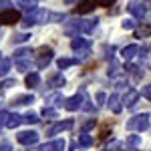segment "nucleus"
Segmentation results:
<instances>
[{
	"label": "nucleus",
	"mask_w": 151,
	"mask_h": 151,
	"mask_svg": "<svg viewBox=\"0 0 151 151\" xmlns=\"http://www.w3.org/2000/svg\"><path fill=\"white\" fill-rule=\"evenodd\" d=\"M48 14H50V12L45 10V8H35L32 12H28V16L22 20V24L26 28H28V26H35V24H47Z\"/></svg>",
	"instance_id": "1"
},
{
	"label": "nucleus",
	"mask_w": 151,
	"mask_h": 151,
	"mask_svg": "<svg viewBox=\"0 0 151 151\" xmlns=\"http://www.w3.org/2000/svg\"><path fill=\"white\" fill-rule=\"evenodd\" d=\"M127 129L129 131H145V129H149V113L131 117L127 121Z\"/></svg>",
	"instance_id": "2"
},
{
	"label": "nucleus",
	"mask_w": 151,
	"mask_h": 151,
	"mask_svg": "<svg viewBox=\"0 0 151 151\" xmlns=\"http://www.w3.org/2000/svg\"><path fill=\"white\" fill-rule=\"evenodd\" d=\"M36 52H38V55H36V57H38V60H36V69H47L48 65H50V60H52V55H55L52 48L50 47H40Z\"/></svg>",
	"instance_id": "3"
},
{
	"label": "nucleus",
	"mask_w": 151,
	"mask_h": 151,
	"mask_svg": "<svg viewBox=\"0 0 151 151\" xmlns=\"http://www.w3.org/2000/svg\"><path fill=\"white\" fill-rule=\"evenodd\" d=\"M20 12L18 10H14V8H6V10H2L0 12V24H16V22H20Z\"/></svg>",
	"instance_id": "4"
},
{
	"label": "nucleus",
	"mask_w": 151,
	"mask_h": 151,
	"mask_svg": "<svg viewBox=\"0 0 151 151\" xmlns=\"http://www.w3.org/2000/svg\"><path fill=\"white\" fill-rule=\"evenodd\" d=\"M16 141H18L20 145H26V147L36 145V143H38V133H36V131H20V133L16 135Z\"/></svg>",
	"instance_id": "5"
},
{
	"label": "nucleus",
	"mask_w": 151,
	"mask_h": 151,
	"mask_svg": "<svg viewBox=\"0 0 151 151\" xmlns=\"http://www.w3.org/2000/svg\"><path fill=\"white\" fill-rule=\"evenodd\" d=\"M83 97H85V91L73 95V97H69V99H65L63 107H65L67 111H79V109H81V103H83Z\"/></svg>",
	"instance_id": "6"
},
{
	"label": "nucleus",
	"mask_w": 151,
	"mask_h": 151,
	"mask_svg": "<svg viewBox=\"0 0 151 151\" xmlns=\"http://www.w3.org/2000/svg\"><path fill=\"white\" fill-rule=\"evenodd\" d=\"M83 24H85V20H69V22H65V35L79 36V32H83Z\"/></svg>",
	"instance_id": "7"
},
{
	"label": "nucleus",
	"mask_w": 151,
	"mask_h": 151,
	"mask_svg": "<svg viewBox=\"0 0 151 151\" xmlns=\"http://www.w3.org/2000/svg\"><path fill=\"white\" fill-rule=\"evenodd\" d=\"M67 149V141L65 139H55V141H48L45 145H40L38 151H65Z\"/></svg>",
	"instance_id": "8"
},
{
	"label": "nucleus",
	"mask_w": 151,
	"mask_h": 151,
	"mask_svg": "<svg viewBox=\"0 0 151 151\" xmlns=\"http://www.w3.org/2000/svg\"><path fill=\"white\" fill-rule=\"evenodd\" d=\"M127 8L131 10V14H133L135 18H139V20L143 18V16H145V14H147V6H141V2H139V0H131Z\"/></svg>",
	"instance_id": "9"
},
{
	"label": "nucleus",
	"mask_w": 151,
	"mask_h": 151,
	"mask_svg": "<svg viewBox=\"0 0 151 151\" xmlns=\"http://www.w3.org/2000/svg\"><path fill=\"white\" fill-rule=\"evenodd\" d=\"M95 10V2L93 0H81V2H77V6L73 8L75 14H87V12Z\"/></svg>",
	"instance_id": "10"
},
{
	"label": "nucleus",
	"mask_w": 151,
	"mask_h": 151,
	"mask_svg": "<svg viewBox=\"0 0 151 151\" xmlns=\"http://www.w3.org/2000/svg\"><path fill=\"white\" fill-rule=\"evenodd\" d=\"M75 127V123H73V119H67V121H60L57 125H52V127L48 129V135H57L60 131H69V129Z\"/></svg>",
	"instance_id": "11"
},
{
	"label": "nucleus",
	"mask_w": 151,
	"mask_h": 151,
	"mask_svg": "<svg viewBox=\"0 0 151 151\" xmlns=\"http://www.w3.org/2000/svg\"><path fill=\"white\" fill-rule=\"evenodd\" d=\"M47 85H48V87L58 89V87H65V85H67V81H65V77H63L60 73H52V75L47 79Z\"/></svg>",
	"instance_id": "12"
},
{
	"label": "nucleus",
	"mask_w": 151,
	"mask_h": 151,
	"mask_svg": "<svg viewBox=\"0 0 151 151\" xmlns=\"http://www.w3.org/2000/svg\"><path fill=\"white\" fill-rule=\"evenodd\" d=\"M107 107H109L113 113H121V109H123V105H121V97H119V95H111V97L107 99Z\"/></svg>",
	"instance_id": "13"
},
{
	"label": "nucleus",
	"mask_w": 151,
	"mask_h": 151,
	"mask_svg": "<svg viewBox=\"0 0 151 151\" xmlns=\"http://www.w3.org/2000/svg\"><path fill=\"white\" fill-rule=\"evenodd\" d=\"M137 99H139V93H137V91H133V89H129L127 93H125V97L121 99V103L127 105V107H133V105L137 103Z\"/></svg>",
	"instance_id": "14"
},
{
	"label": "nucleus",
	"mask_w": 151,
	"mask_h": 151,
	"mask_svg": "<svg viewBox=\"0 0 151 151\" xmlns=\"http://www.w3.org/2000/svg\"><path fill=\"white\" fill-rule=\"evenodd\" d=\"M63 103H65V97L60 93H52V95L47 97V107H52L55 109V107H60Z\"/></svg>",
	"instance_id": "15"
},
{
	"label": "nucleus",
	"mask_w": 151,
	"mask_h": 151,
	"mask_svg": "<svg viewBox=\"0 0 151 151\" xmlns=\"http://www.w3.org/2000/svg\"><path fill=\"white\" fill-rule=\"evenodd\" d=\"M137 52H139V47H137V45H129V47H125L123 50H121V55H123V58H125L127 63H129L133 57H135Z\"/></svg>",
	"instance_id": "16"
},
{
	"label": "nucleus",
	"mask_w": 151,
	"mask_h": 151,
	"mask_svg": "<svg viewBox=\"0 0 151 151\" xmlns=\"http://www.w3.org/2000/svg\"><path fill=\"white\" fill-rule=\"evenodd\" d=\"M70 47L75 48V50H79V48H87V47H91V42H89L87 38H81V36H75V38L70 40Z\"/></svg>",
	"instance_id": "17"
},
{
	"label": "nucleus",
	"mask_w": 151,
	"mask_h": 151,
	"mask_svg": "<svg viewBox=\"0 0 151 151\" xmlns=\"http://www.w3.org/2000/svg\"><path fill=\"white\" fill-rule=\"evenodd\" d=\"M24 83H26V87H36L38 83H40V77H38V73H28L26 75V79H24Z\"/></svg>",
	"instance_id": "18"
},
{
	"label": "nucleus",
	"mask_w": 151,
	"mask_h": 151,
	"mask_svg": "<svg viewBox=\"0 0 151 151\" xmlns=\"http://www.w3.org/2000/svg\"><path fill=\"white\" fill-rule=\"evenodd\" d=\"M20 123H22V117L20 115H12L10 113V117H8V121H6V127H10V129H16V127H20Z\"/></svg>",
	"instance_id": "19"
},
{
	"label": "nucleus",
	"mask_w": 151,
	"mask_h": 151,
	"mask_svg": "<svg viewBox=\"0 0 151 151\" xmlns=\"http://www.w3.org/2000/svg\"><path fill=\"white\" fill-rule=\"evenodd\" d=\"M77 143H79V147H91V145H93V137H91L89 133H81Z\"/></svg>",
	"instance_id": "20"
},
{
	"label": "nucleus",
	"mask_w": 151,
	"mask_h": 151,
	"mask_svg": "<svg viewBox=\"0 0 151 151\" xmlns=\"http://www.w3.org/2000/svg\"><path fill=\"white\" fill-rule=\"evenodd\" d=\"M12 67V60L10 58H0V77H6L8 70Z\"/></svg>",
	"instance_id": "21"
},
{
	"label": "nucleus",
	"mask_w": 151,
	"mask_h": 151,
	"mask_svg": "<svg viewBox=\"0 0 151 151\" xmlns=\"http://www.w3.org/2000/svg\"><path fill=\"white\" fill-rule=\"evenodd\" d=\"M57 65L60 70H65V69H69V67H73V65H77V58H58Z\"/></svg>",
	"instance_id": "22"
},
{
	"label": "nucleus",
	"mask_w": 151,
	"mask_h": 151,
	"mask_svg": "<svg viewBox=\"0 0 151 151\" xmlns=\"http://www.w3.org/2000/svg\"><path fill=\"white\" fill-rule=\"evenodd\" d=\"M125 70H127L129 75H133L135 79H141V69L137 67V65H133V63H127V65H125Z\"/></svg>",
	"instance_id": "23"
},
{
	"label": "nucleus",
	"mask_w": 151,
	"mask_h": 151,
	"mask_svg": "<svg viewBox=\"0 0 151 151\" xmlns=\"http://www.w3.org/2000/svg\"><path fill=\"white\" fill-rule=\"evenodd\" d=\"M97 24H99V18H91V20H85V24H83V32H93L95 28H97Z\"/></svg>",
	"instance_id": "24"
},
{
	"label": "nucleus",
	"mask_w": 151,
	"mask_h": 151,
	"mask_svg": "<svg viewBox=\"0 0 151 151\" xmlns=\"http://www.w3.org/2000/svg\"><path fill=\"white\" fill-rule=\"evenodd\" d=\"M32 101H35V97H32V95H20V97H16L12 103H14V105H30Z\"/></svg>",
	"instance_id": "25"
},
{
	"label": "nucleus",
	"mask_w": 151,
	"mask_h": 151,
	"mask_svg": "<svg viewBox=\"0 0 151 151\" xmlns=\"http://www.w3.org/2000/svg\"><path fill=\"white\" fill-rule=\"evenodd\" d=\"M16 69L20 73H28V70H32V63L30 60H16Z\"/></svg>",
	"instance_id": "26"
},
{
	"label": "nucleus",
	"mask_w": 151,
	"mask_h": 151,
	"mask_svg": "<svg viewBox=\"0 0 151 151\" xmlns=\"http://www.w3.org/2000/svg\"><path fill=\"white\" fill-rule=\"evenodd\" d=\"M38 121H40V117L36 115V113H26L22 117V123H28V125H36Z\"/></svg>",
	"instance_id": "27"
},
{
	"label": "nucleus",
	"mask_w": 151,
	"mask_h": 151,
	"mask_svg": "<svg viewBox=\"0 0 151 151\" xmlns=\"http://www.w3.org/2000/svg\"><path fill=\"white\" fill-rule=\"evenodd\" d=\"M89 57H91V47L79 48V50H77V63H79V60H87Z\"/></svg>",
	"instance_id": "28"
},
{
	"label": "nucleus",
	"mask_w": 151,
	"mask_h": 151,
	"mask_svg": "<svg viewBox=\"0 0 151 151\" xmlns=\"http://www.w3.org/2000/svg\"><path fill=\"white\" fill-rule=\"evenodd\" d=\"M40 115L45 117V119H57V109H52V107H45Z\"/></svg>",
	"instance_id": "29"
},
{
	"label": "nucleus",
	"mask_w": 151,
	"mask_h": 151,
	"mask_svg": "<svg viewBox=\"0 0 151 151\" xmlns=\"http://www.w3.org/2000/svg\"><path fill=\"white\" fill-rule=\"evenodd\" d=\"M30 38V35H26V32H18V35L12 36V42H16V45H20V42H26Z\"/></svg>",
	"instance_id": "30"
},
{
	"label": "nucleus",
	"mask_w": 151,
	"mask_h": 151,
	"mask_svg": "<svg viewBox=\"0 0 151 151\" xmlns=\"http://www.w3.org/2000/svg\"><path fill=\"white\" fill-rule=\"evenodd\" d=\"M30 52H32L30 48H18V50L14 52V60H22V58L26 57V55H30Z\"/></svg>",
	"instance_id": "31"
},
{
	"label": "nucleus",
	"mask_w": 151,
	"mask_h": 151,
	"mask_svg": "<svg viewBox=\"0 0 151 151\" xmlns=\"http://www.w3.org/2000/svg\"><path fill=\"white\" fill-rule=\"evenodd\" d=\"M119 70H121V67L117 65L115 60H111V67H109V70H107V75H109V77H117Z\"/></svg>",
	"instance_id": "32"
},
{
	"label": "nucleus",
	"mask_w": 151,
	"mask_h": 151,
	"mask_svg": "<svg viewBox=\"0 0 151 151\" xmlns=\"http://www.w3.org/2000/svg\"><path fill=\"white\" fill-rule=\"evenodd\" d=\"M135 26H137L135 18H125V20H123V28H125V30H133Z\"/></svg>",
	"instance_id": "33"
},
{
	"label": "nucleus",
	"mask_w": 151,
	"mask_h": 151,
	"mask_svg": "<svg viewBox=\"0 0 151 151\" xmlns=\"http://www.w3.org/2000/svg\"><path fill=\"white\" fill-rule=\"evenodd\" d=\"M139 143H141V137H139V135H129V137H127V145H133V147H137Z\"/></svg>",
	"instance_id": "34"
},
{
	"label": "nucleus",
	"mask_w": 151,
	"mask_h": 151,
	"mask_svg": "<svg viewBox=\"0 0 151 151\" xmlns=\"http://www.w3.org/2000/svg\"><path fill=\"white\" fill-rule=\"evenodd\" d=\"M109 133H111V125H105V127H101V131H99V139L109 137Z\"/></svg>",
	"instance_id": "35"
},
{
	"label": "nucleus",
	"mask_w": 151,
	"mask_h": 151,
	"mask_svg": "<svg viewBox=\"0 0 151 151\" xmlns=\"http://www.w3.org/2000/svg\"><path fill=\"white\" fill-rule=\"evenodd\" d=\"M8 117H10V113H8V111H0V127H6Z\"/></svg>",
	"instance_id": "36"
},
{
	"label": "nucleus",
	"mask_w": 151,
	"mask_h": 151,
	"mask_svg": "<svg viewBox=\"0 0 151 151\" xmlns=\"http://www.w3.org/2000/svg\"><path fill=\"white\" fill-rule=\"evenodd\" d=\"M97 6H103V8H107V6H111V4H115L117 0H93Z\"/></svg>",
	"instance_id": "37"
},
{
	"label": "nucleus",
	"mask_w": 151,
	"mask_h": 151,
	"mask_svg": "<svg viewBox=\"0 0 151 151\" xmlns=\"http://www.w3.org/2000/svg\"><path fill=\"white\" fill-rule=\"evenodd\" d=\"M8 87H16V81L14 79H6V81L0 83V89H8Z\"/></svg>",
	"instance_id": "38"
},
{
	"label": "nucleus",
	"mask_w": 151,
	"mask_h": 151,
	"mask_svg": "<svg viewBox=\"0 0 151 151\" xmlns=\"http://www.w3.org/2000/svg\"><path fill=\"white\" fill-rule=\"evenodd\" d=\"M58 20H65V14H48V22H58Z\"/></svg>",
	"instance_id": "39"
},
{
	"label": "nucleus",
	"mask_w": 151,
	"mask_h": 151,
	"mask_svg": "<svg viewBox=\"0 0 151 151\" xmlns=\"http://www.w3.org/2000/svg\"><path fill=\"white\" fill-rule=\"evenodd\" d=\"M81 107L85 109V111H89V113H93V111H95V107L91 105V101H83V103H81Z\"/></svg>",
	"instance_id": "40"
},
{
	"label": "nucleus",
	"mask_w": 151,
	"mask_h": 151,
	"mask_svg": "<svg viewBox=\"0 0 151 151\" xmlns=\"http://www.w3.org/2000/svg\"><path fill=\"white\" fill-rule=\"evenodd\" d=\"M95 127V119H91V121H87L85 125H83V133H87L89 129H93Z\"/></svg>",
	"instance_id": "41"
},
{
	"label": "nucleus",
	"mask_w": 151,
	"mask_h": 151,
	"mask_svg": "<svg viewBox=\"0 0 151 151\" xmlns=\"http://www.w3.org/2000/svg\"><path fill=\"white\" fill-rule=\"evenodd\" d=\"M107 101V95L105 93H97V105H103Z\"/></svg>",
	"instance_id": "42"
},
{
	"label": "nucleus",
	"mask_w": 151,
	"mask_h": 151,
	"mask_svg": "<svg viewBox=\"0 0 151 151\" xmlns=\"http://www.w3.org/2000/svg\"><path fill=\"white\" fill-rule=\"evenodd\" d=\"M8 6H10V0H0V12H2V10H6Z\"/></svg>",
	"instance_id": "43"
},
{
	"label": "nucleus",
	"mask_w": 151,
	"mask_h": 151,
	"mask_svg": "<svg viewBox=\"0 0 151 151\" xmlns=\"http://www.w3.org/2000/svg\"><path fill=\"white\" fill-rule=\"evenodd\" d=\"M143 97H145V99H149V97H151V87H149V85L143 89Z\"/></svg>",
	"instance_id": "44"
},
{
	"label": "nucleus",
	"mask_w": 151,
	"mask_h": 151,
	"mask_svg": "<svg viewBox=\"0 0 151 151\" xmlns=\"http://www.w3.org/2000/svg\"><path fill=\"white\" fill-rule=\"evenodd\" d=\"M125 85H127L125 81H117V89H125Z\"/></svg>",
	"instance_id": "45"
},
{
	"label": "nucleus",
	"mask_w": 151,
	"mask_h": 151,
	"mask_svg": "<svg viewBox=\"0 0 151 151\" xmlns=\"http://www.w3.org/2000/svg\"><path fill=\"white\" fill-rule=\"evenodd\" d=\"M67 4H77V2H81V0H65Z\"/></svg>",
	"instance_id": "46"
},
{
	"label": "nucleus",
	"mask_w": 151,
	"mask_h": 151,
	"mask_svg": "<svg viewBox=\"0 0 151 151\" xmlns=\"http://www.w3.org/2000/svg\"><path fill=\"white\" fill-rule=\"evenodd\" d=\"M20 2H30V0H20Z\"/></svg>",
	"instance_id": "47"
},
{
	"label": "nucleus",
	"mask_w": 151,
	"mask_h": 151,
	"mask_svg": "<svg viewBox=\"0 0 151 151\" xmlns=\"http://www.w3.org/2000/svg\"><path fill=\"white\" fill-rule=\"evenodd\" d=\"M105 151H111V149H105Z\"/></svg>",
	"instance_id": "48"
},
{
	"label": "nucleus",
	"mask_w": 151,
	"mask_h": 151,
	"mask_svg": "<svg viewBox=\"0 0 151 151\" xmlns=\"http://www.w3.org/2000/svg\"><path fill=\"white\" fill-rule=\"evenodd\" d=\"M0 58H2V55H0Z\"/></svg>",
	"instance_id": "49"
}]
</instances>
